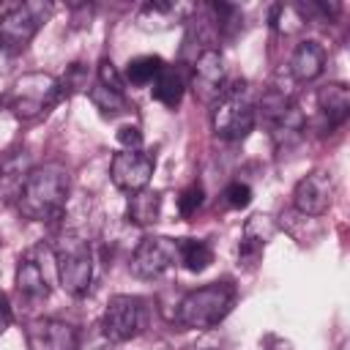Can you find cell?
Wrapping results in <instances>:
<instances>
[{
    "label": "cell",
    "instance_id": "30bf717a",
    "mask_svg": "<svg viewBox=\"0 0 350 350\" xmlns=\"http://www.w3.org/2000/svg\"><path fill=\"white\" fill-rule=\"evenodd\" d=\"M227 85V68L219 49H205L191 66H189V88L202 104H213Z\"/></svg>",
    "mask_w": 350,
    "mask_h": 350
},
{
    "label": "cell",
    "instance_id": "f1b7e54d",
    "mask_svg": "<svg viewBox=\"0 0 350 350\" xmlns=\"http://www.w3.org/2000/svg\"><path fill=\"white\" fill-rule=\"evenodd\" d=\"M118 142L123 145V150H142V131L137 126H120Z\"/></svg>",
    "mask_w": 350,
    "mask_h": 350
},
{
    "label": "cell",
    "instance_id": "277c9868",
    "mask_svg": "<svg viewBox=\"0 0 350 350\" xmlns=\"http://www.w3.org/2000/svg\"><path fill=\"white\" fill-rule=\"evenodd\" d=\"M211 123H213V131L230 142H241L252 134L257 123V107L246 93V82L224 85L221 96L213 101Z\"/></svg>",
    "mask_w": 350,
    "mask_h": 350
},
{
    "label": "cell",
    "instance_id": "603a6c76",
    "mask_svg": "<svg viewBox=\"0 0 350 350\" xmlns=\"http://www.w3.org/2000/svg\"><path fill=\"white\" fill-rule=\"evenodd\" d=\"M211 22L221 38H235V33L243 27V11L232 3H211Z\"/></svg>",
    "mask_w": 350,
    "mask_h": 350
},
{
    "label": "cell",
    "instance_id": "f546056e",
    "mask_svg": "<svg viewBox=\"0 0 350 350\" xmlns=\"http://www.w3.org/2000/svg\"><path fill=\"white\" fill-rule=\"evenodd\" d=\"M8 325H11V306H8L5 295H0V334H5Z\"/></svg>",
    "mask_w": 350,
    "mask_h": 350
},
{
    "label": "cell",
    "instance_id": "4316f807",
    "mask_svg": "<svg viewBox=\"0 0 350 350\" xmlns=\"http://www.w3.org/2000/svg\"><path fill=\"white\" fill-rule=\"evenodd\" d=\"M202 200H205V191H202V186H200V183H191V186H186V189L180 191V197H178V213H180L183 219L194 216V213L200 211Z\"/></svg>",
    "mask_w": 350,
    "mask_h": 350
},
{
    "label": "cell",
    "instance_id": "d6986e66",
    "mask_svg": "<svg viewBox=\"0 0 350 350\" xmlns=\"http://www.w3.org/2000/svg\"><path fill=\"white\" fill-rule=\"evenodd\" d=\"M186 88H189L186 74H183L178 66H164V68H161V74H159V77H156V82H153V98H156L159 104H164V107L175 109V107L180 104V98H183Z\"/></svg>",
    "mask_w": 350,
    "mask_h": 350
},
{
    "label": "cell",
    "instance_id": "5b68a950",
    "mask_svg": "<svg viewBox=\"0 0 350 350\" xmlns=\"http://www.w3.org/2000/svg\"><path fill=\"white\" fill-rule=\"evenodd\" d=\"M63 90H60V79L52 74H25L14 82L11 93H8V109L19 118V120H38L44 118L52 107H57L63 101Z\"/></svg>",
    "mask_w": 350,
    "mask_h": 350
},
{
    "label": "cell",
    "instance_id": "ba28073f",
    "mask_svg": "<svg viewBox=\"0 0 350 350\" xmlns=\"http://www.w3.org/2000/svg\"><path fill=\"white\" fill-rule=\"evenodd\" d=\"M145 325V306L137 295H112L107 301L104 317H101V334L104 339L120 345L134 339Z\"/></svg>",
    "mask_w": 350,
    "mask_h": 350
},
{
    "label": "cell",
    "instance_id": "52a82bcc",
    "mask_svg": "<svg viewBox=\"0 0 350 350\" xmlns=\"http://www.w3.org/2000/svg\"><path fill=\"white\" fill-rule=\"evenodd\" d=\"M260 115L268 126V134H271V142L273 148L282 153V150H290L293 145L301 142L304 131H306V118L301 112V107L282 90H268L260 101Z\"/></svg>",
    "mask_w": 350,
    "mask_h": 350
},
{
    "label": "cell",
    "instance_id": "e0dca14e",
    "mask_svg": "<svg viewBox=\"0 0 350 350\" xmlns=\"http://www.w3.org/2000/svg\"><path fill=\"white\" fill-rule=\"evenodd\" d=\"M317 109L325 118L328 129H336L350 115V90L345 82H328L317 90Z\"/></svg>",
    "mask_w": 350,
    "mask_h": 350
},
{
    "label": "cell",
    "instance_id": "cb8c5ba5",
    "mask_svg": "<svg viewBox=\"0 0 350 350\" xmlns=\"http://www.w3.org/2000/svg\"><path fill=\"white\" fill-rule=\"evenodd\" d=\"M88 96H90L93 107H96L101 115L115 118V115H120V112H129V98H126V93L107 90V88H101V85L96 82V85L88 90Z\"/></svg>",
    "mask_w": 350,
    "mask_h": 350
},
{
    "label": "cell",
    "instance_id": "484cf974",
    "mask_svg": "<svg viewBox=\"0 0 350 350\" xmlns=\"http://www.w3.org/2000/svg\"><path fill=\"white\" fill-rule=\"evenodd\" d=\"M96 82L107 90H115V93H126V82H123V74L115 68V63L109 57H101L98 60V71H96Z\"/></svg>",
    "mask_w": 350,
    "mask_h": 350
},
{
    "label": "cell",
    "instance_id": "3957f363",
    "mask_svg": "<svg viewBox=\"0 0 350 350\" xmlns=\"http://www.w3.org/2000/svg\"><path fill=\"white\" fill-rule=\"evenodd\" d=\"M238 301V290L230 282H211L205 287H197L191 293H186L178 304L175 320L183 328L191 331H208L216 328L235 306Z\"/></svg>",
    "mask_w": 350,
    "mask_h": 350
},
{
    "label": "cell",
    "instance_id": "4fadbf2b",
    "mask_svg": "<svg viewBox=\"0 0 350 350\" xmlns=\"http://www.w3.org/2000/svg\"><path fill=\"white\" fill-rule=\"evenodd\" d=\"M27 350H79V334L71 323L38 317L25 325Z\"/></svg>",
    "mask_w": 350,
    "mask_h": 350
},
{
    "label": "cell",
    "instance_id": "8992f818",
    "mask_svg": "<svg viewBox=\"0 0 350 350\" xmlns=\"http://www.w3.org/2000/svg\"><path fill=\"white\" fill-rule=\"evenodd\" d=\"M52 16V3L27 0V3H0V46L8 52H22L41 25Z\"/></svg>",
    "mask_w": 350,
    "mask_h": 350
},
{
    "label": "cell",
    "instance_id": "ac0fdd59",
    "mask_svg": "<svg viewBox=\"0 0 350 350\" xmlns=\"http://www.w3.org/2000/svg\"><path fill=\"white\" fill-rule=\"evenodd\" d=\"M16 293L25 298V301H44L49 295V284H46V276L41 271V265L25 254L19 257V265H16Z\"/></svg>",
    "mask_w": 350,
    "mask_h": 350
},
{
    "label": "cell",
    "instance_id": "9a60e30c",
    "mask_svg": "<svg viewBox=\"0 0 350 350\" xmlns=\"http://www.w3.org/2000/svg\"><path fill=\"white\" fill-rule=\"evenodd\" d=\"M33 172V161L27 150H14L0 159V200L3 202H16L27 178Z\"/></svg>",
    "mask_w": 350,
    "mask_h": 350
},
{
    "label": "cell",
    "instance_id": "83f0119b",
    "mask_svg": "<svg viewBox=\"0 0 350 350\" xmlns=\"http://www.w3.org/2000/svg\"><path fill=\"white\" fill-rule=\"evenodd\" d=\"M221 197H224V205H227V208L241 211V208H246V205L252 202V189H249L246 183L235 180V183H230V186L221 191Z\"/></svg>",
    "mask_w": 350,
    "mask_h": 350
},
{
    "label": "cell",
    "instance_id": "5bb4252c",
    "mask_svg": "<svg viewBox=\"0 0 350 350\" xmlns=\"http://www.w3.org/2000/svg\"><path fill=\"white\" fill-rule=\"evenodd\" d=\"M197 11V5L189 3H172V0H153L145 3L137 14V25L142 30H170L172 25L186 22L191 14Z\"/></svg>",
    "mask_w": 350,
    "mask_h": 350
},
{
    "label": "cell",
    "instance_id": "ffe728a7",
    "mask_svg": "<svg viewBox=\"0 0 350 350\" xmlns=\"http://www.w3.org/2000/svg\"><path fill=\"white\" fill-rule=\"evenodd\" d=\"M161 216V194L153 191V189H142V191H134L129 197V205H126V219L137 227H148V224H156Z\"/></svg>",
    "mask_w": 350,
    "mask_h": 350
},
{
    "label": "cell",
    "instance_id": "d4e9b609",
    "mask_svg": "<svg viewBox=\"0 0 350 350\" xmlns=\"http://www.w3.org/2000/svg\"><path fill=\"white\" fill-rule=\"evenodd\" d=\"M273 232H276V221H273L268 213H254V216L246 219V224H243V238H241V241H249V243L265 249V243L273 238Z\"/></svg>",
    "mask_w": 350,
    "mask_h": 350
},
{
    "label": "cell",
    "instance_id": "9c48e42d",
    "mask_svg": "<svg viewBox=\"0 0 350 350\" xmlns=\"http://www.w3.org/2000/svg\"><path fill=\"white\" fill-rule=\"evenodd\" d=\"M178 262V241L167 235H145L131 254V273L137 279H159Z\"/></svg>",
    "mask_w": 350,
    "mask_h": 350
},
{
    "label": "cell",
    "instance_id": "8fae6325",
    "mask_svg": "<svg viewBox=\"0 0 350 350\" xmlns=\"http://www.w3.org/2000/svg\"><path fill=\"white\" fill-rule=\"evenodd\" d=\"M334 202V175L328 170L306 172L293 189V208L304 216H323Z\"/></svg>",
    "mask_w": 350,
    "mask_h": 350
},
{
    "label": "cell",
    "instance_id": "7a4b0ae2",
    "mask_svg": "<svg viewBox=\"0 0 350 350\" xmlns=\"http://www.w3.org/2000/svg\"><path fill=\"white\" fill-rule=\"evenodd\" d=\"M52 257H55L60 287L68 295L82 298L93 284V262H96V257H93L90 241L82 232L63 230L52 241Z\"/></svg>",
    "mask_w": 350,
    "mask_h": 350
},
{
    "label": "cell",
    "instance_id": "44dd1931",
    "mask_svg": "<svg viewBox=\"0 0 350 350\" xmlns=\"http://www.w3.org/2000/svg\"><path fill=\"white\" fill-rule=\"evenodd\" d=\"M161 68H164V60H161L159 55H139V57H131V60L126 63L123 82L137 85V88L153 85L156 77L161 74Z\"/></svg>",
    "mask_w": 350,
    "mask_h": 350
},
{
    "label": "cell",
    "instance_id": "7c38bea8",
    "mask_svg": "<svg viewBox=\"0 0 350 350\" xmlns=\"http://www.w3.org/2000/svg\"><path fill=\"white\" fill-rule=\"evenodd\" d=\"M153 159L142 150H120L112 156L109 161V178L112 183L126 191V194H134V191H142L148 189L150 178H153Z\"/></svg>",
    "mask_w": 350,
    "mask_h": 350
},
{
    "label": "cell",
    "instance_id": "6da1fadb",
    "mask_svg": "<svg viewBox=\"0 0 350 350\" xmlns=\"http://www.w3.org/2000/svg\"><path fill=\"white\" fill-rule=\"evenodd\" d=\"M68 191H71L68 170L63 164L49 161L44 167H33L30 178L16 200V208L30 221H57V219H63Z\"/></svg>",
    "mask_w": 350,
    "mask_h": 350
},
{
    "label": "cell",
    "instance_id": "2e32d148",
    "mask_svg": "<svg viewBox=\"0 0 350 350\" xmlns=\"http://www.w3.org/2000/svg\"><path fill=\"white\" fill-rule=\"evenodd\" d=\"M323 68H325V46L320 41L306 38L293 49L290 74L295 82H312L323 74Z\"/></svg>",
    "mask_w": 350,
    "mask_h": 350
},
{
    "label": "cell",
    "instance_id": "7402d4cb",
    "mask_svg": "<svg viewBox=\"0 0 350 350\" xmlns=\"http://www.w3.org/2000/svg\"><path fill=\"white\" fill-rule=\"evenodd\" d=\"M178 262H180L186 271L200 273V271H205V268L213 262V249H211V243H205V241L183 238V241H178Z\"/></svg>",
    "mask_w": 350,
    "mask_h": 350
}]
</instances>
